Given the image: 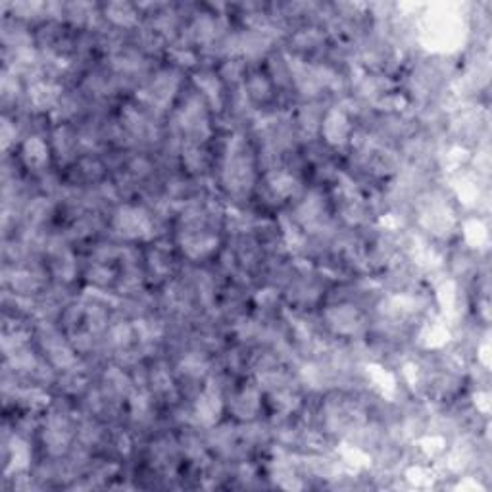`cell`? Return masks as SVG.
Masks as SVG:
<instances>
[{
    "instance_id": "cell-1",
    "label": "cell",
    "mask_w": 492,
    "mask_h": 492,
    "mask_svg": "<svg viewBox=\"0 0 492 492\" xmlns=\"http://www.w3.org/2000/svg\"><path fill=\"white\" fill-rule=\"evenodd\" d=\"M114 227L126 239H147L152 229L149 216L137 208H121L114 219Z\"/></svg>"
},
{
    "instance_id": "cell-2",
    "label": "cell",
    "mask_w": 492,
    "mask_h": 492,
    "mask_svg": "<svg viewBox=\"0 0 492 492\" xmlns=\"http://www.w3.org/2000/svg\"><path fill=\"white\" fill-rule=\"evenodd\" d=\"M252 181V165L244 158V152H229L225 165V183L227 187L233 191L244 188L251 185Z\"/></svg>"
},
{
    "instance_id": "cell-3",
    "label": "cell",
    "mask_w": 492,
    "mask_h": 492,
    "mask_svg": "<svg viewBox=\"0 0 492 492\" xmlns=\"http://www.w3.org/2000/svg\"><path fill=\"white\" fill-rule=\"evenodd\" d=\"M323 131H325L327 141L333 142V144H341V142L346 141L348 121H346V116H344L341 110L329 112L327 119H325V124H323Z\"/></svg>"
},
{
    "instance_id": "cell-4",
    "label": "cell",
    "mask_w": 492,
    "mask_h": 492,
    "mask_svg": "<svg viewBox=\"0 0 492 492\" xmlns=\"http://www.w3.org/2000/svg\"><path fill=\"white\" fill-rule=\"evenodd\" d=\"M219 410H221V400H219L218 391L208 389V391L204 392L202 396L198 398L196 414H198V417H200L204 423H211L218 419Z\"/></svg>"
},
{
    "instance_id": "cell-5",
    "label": "cell",
    "mask_w": 492,
    "mask_h": 492,
    "mask_svg": "<svg viewBox=\"0 0 492 492\" xmlns=\"http://www.w3.org/2000/svg\"><path fill=\"white\" fill-rule=\"evenodd\" d=\"M24 160L27 165H33V167H40L48 162V152L45 142L39 141L37 137H33L29 141L25 142L24 147Z\"/></svg>"
},
{
    "instance_id": "cell-6",
    "label": "cell",
    "mask_w": 492,
    "mask_h": 492,
    "mask_svg": "<svg viewBox=\"0 0 492 492\" xmlns=\"http://www.w3.org/2000/svg\"><path fill=\"white\" fill-rule=\"evenodd\" d=\"M216 244H218L216 239L202 234V237H188L187 241L183 242V248L187 251L188 256L198 258V256H204V254H208L210 251H214V246H216Z\"/></svg>"
},
{
    "instance_id": "cell-7",
    "label": "cell",
    "mask_w": 492,
    "mask_h": 492,
    "mask_svg": "<svg viewBox=\"0 0 492 492\" xmlns=\"http://www.w3.org/2000/svg\"><path fill=\"white\" fill-rule=\"evenodd\" d=\"M271 187H274L279 195L289 196L295 195V191L298 188V183L297 179H292L287 173H275L274 177H271Z\"/></svg>"
},
{
    "instance_id": "cell-8",
    "label": "cell",
    "mask_w": 492,
    "mask_h": 492,
    "mask_svg": "<svg viewBox=\"0 0 492 492\" xmlns=\"http://www.w3.org/2000/svg\"><path fill=\"white\" fill-rule=\"evenodd\" d=\"M117 8H119V12L110 10V17H112L114 22H117V24H126V25L133 22V12H131V8H129V6L117 4Z\"/></svg>"
}]
</instances>
